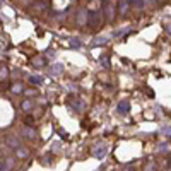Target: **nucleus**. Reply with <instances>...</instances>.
Wrapping results in <instances>:
<instances>
[{"label": "nucleus", "instance_id": "nucleus-10", "mask_svg": "<svg viewBox=\"0 0 171 171\" xmlns=\"http://www.w3.org/2000/svg\"><path fill=\"white\" fill-rule=\"evenodd\" d=\"M31 108H33V101L31 99H24L23 103H21V110H23V111H31Z\"/></svg>", "mask_w": 171, "mask_h": 171}, {"label": "nucleus", "instance_id": "nucleus-24", "mask_svg": "<svg viewBox=\"0 0 171 171\" xmlns=\"http://www.w3.org/2000/svg\"><path fill=\"white\" fill-rule=\"evenodd\" d=\"M9 77V72H7V69L5 67H2L0 69V81H4V79H7Z\"/></svg>", "mask_w": 171, "mask_h": 171}, {"label": "nucleus", "instance_id": "nucleus-3", "mask_svg": "<svg viewBox=\"0 0 171 171\" xmlns=\"http://www.w3.org/2000/svg\"><path fill=\"white\" fill-rule=\"evenodd\" d=\"M103 12H104V17L108 19V21H113V17H115V7L110 2H104L103 4Z\"/></svg>", "mask_w": 171, "mask_h": 171}, {"label": "nucleus", "instance_id": "nucleus-30", "mask_svg": "<svg viewBox=\"0 0 171 171\" xmlns=\"http://www.w3.org/2000/svg\"><path fill=\"white\" fill-rule=\"evenodd\" d=\"M0 5H2V2H0Z\"/></svg>", "mask_w": 171, "mask_h": 171}, {"label": "nucleus", "instance_id": "nucleus-2", "mask_svg": "<svg viewBox=\"0 0 171 171\" xmlns=\"http://www.w3.org/2000/svg\"><path fill=\"white\" fill-rule=\"evenodd\" d=\"M67 104L70 106L72 110H74V111H82V110H84V104H82V101L77 99V98H74V96L67 98Z\"/></svg>", "mask_w": 171, "mask_h": 171}, {"label": "nucleus", "instance_id": "nucleus-25", "mask_svg": "<svg viewBox=\"0 0 171 171\" xmlns=\"http://www.w3.org/2000/svg\"><path fill=\"white\" fill-rule=\"evenodd\" d=\"M24 123H26V127H33V123H34V118L33 116H26V118H24Z\"/></svg>", "mask_w": 171, "mask_h": 171}, {"label": "nucleus", "instance_id": "nucleus-18", "mask_svg": "<svg viewBox=\"0 0 171 171\" xmlns=\"http://www.w3.org/2000/svg\"><path fill=\"white\" fill-rule=\"evenodd\" d=\"M69 45H70L72 48H81L82 43H81L79 40H75V38H70V40H69Z\"/></svg>", "mask_w": 171, "mask_h": 171}, {"label": "nucleus", "instance_id": "nucleus-21", "mask_svg": "<svg viewBox=\"0 0 171 171\" xmlns=\"http://www.w3.org/2000/svg\"><path fill=\"white\" fill-rule=\"evenodd\" d=\"M23 91H24V87L21 84H15L14 87H12V93H14V94H21Z\"/></svg>", "mask_w": 171, "mask_h": 171}, {"label": "nucleus", "instance_id": "nucleus-19", "mask_svg": "<svg viewBox=\"0 0 171 171\" xmlns=\"http://www.w3.org/2000/svg\"><path fill=\"white\" fill-rule=\"evenodd\" d=\"M145 171H156V163H154V161H147V164H145Z\"/></svg>", "mask_w": 171, "mask_h": 171}, {"label": "nucleus", "instance_id": "nucleus-11", "mask_svg": "<svg viewBox=\"0 0 171 171\" xmlns=\"http://www.w3.org/2000/svg\"><path fill=\"white\" fill-rule=\"evenodd\" d=\"M62 70H63V65L56 63V65H53V67L50 69V75H58V74H62Z\"/></svg>", "mask_w": 171, "mask_h": 171}, {"label": "nucleus", "instance_id": "nucleus-16", "mask_svg": "<svg viewBox=\"0 0 171 171\" xmlns=\"http://www.w3.org/2000/svg\"><path fill=\"white\" fill-rule=\"evenodd\" d=\"M118 111L120 113H127V111H128V101H122V103L118 104Z\"/></svg>", "mask_w": 171, "mask_h": 171}, {"label": "nucleus", "instance_id": "nucleus-5", "mask_svg": "<svg viewBox=\"0 0 171 171\" xmlns=\"http://www.w3.org/2000/svg\"><path fill=\"white\" fill-rule=\"evenodd\" d=\"M5 142H7V145L12 149L21 147V140H19L17 137H14V135H7V137H5Z\"/></svg>", "mask_w": 171, "mask_h": 171}, {"label": "nucleus", "instance_id": "nucleus-4", "mask_svg": "<svg viewBox=\"0 0 171 171\" xmlns=\"http://www.w3.org/2000/svg\"><path fill=\"white\" fill-rule=\"evenodd\" d=\"M106 151H108L106 144H98V145H94V147L91 149V152H93L94 157H103L104 154H106Z\"/></svg>", "mask_w": 171, "mask_h": 171}, {"label": "nucleus", "instance_id": "nucleus-12", "mask_svg": "<svg viewBox=\"0 0 171 171\" xmlns=\"http://www.w3.org/2000/svg\"><path fill=\"white\" fill-rule=\"evenodd\" d=\"M29 84H33V86L43 84V77L41 75H29Z\"/></svg>", "mask_w": 171, "mask_h": 171}, {"label": "nucleus", "instance_id": "nucleus-17", "mask_svg": "<svg viewBox=\"0 0 171 171\" xmlns=\"http://www.w3.org/2000/svg\"><path fill=\"white\" fill-rule=\"evenodd\" d=\"M33 65H34V67H43V65H45V58H43V56H38V58H34V60H33Z\"/></svg>", "mask_w": 171, "mask_h": 171}, {"label": "nucleus", "instance_id": "nucleus-26", "mask_svg": "<svg viewBox=\"0 0 171 171\" xmlns=\"http://www.w3.org/2000/svg\"><path fill=\"white\" fill-rule=\"evenodd\" d=\"M58 134H60V137H62V139H69V134L65 130H58Z\"/></svg>", "mask_w": 171, "mask_h": 171}, {"label": "nucleus", "instance_id": "nucleus-27", "mask_svg": "<svg viewBox=\"0 0 171 171\" xmlns=\"http://www.w3.org/2000/svg\"><path fill=\"white\" fill-rule=\"evenodd\" d=\"M46 56H55V50H48V52H46Z\"/></svg>", "mask_w": 171, "mask_h": 171}, {"label": "nucleus", "instance_id": "nucleus-8", "mask_svg": "<svg viewBox=\"0 0 171 171\" xmlns=\"http://www.w3.org/2000/svg\"><path fill=\"white\" fill-rule=\"evenodd\" d=\"M108 40H110V38H106V36H99V38H96V40L91 41V46H101V45H106V43H108Z\"/></svg>", "mask_w": 171, "mask_h": 171}, {"label": "nucleus", "instance_id": "nucleus-29", "mask_svg": "<svg viewBox=\"0 0 171 171\" xmlns=\"http://www.w3.org/2000/svg\"><path fill=\"white\" fill-rule=\"evenodd\" d=\"M125 171H132V168H130V166H128V168H125Z\"/></svg>", "mask_w": 171, "mask_h": 171}, {"label": "nucleus", "instance_id": "nucleus-22", "mask_svg": "<svg viewBox=\"0 0 171 171\" xmlns=\"http://www.w3.org/2000/svg\"><path fill=\"white\" fill-rule=\"evenodd\" d=\"M127 33H130V27H125V29H120V31H116V33H115V36L122 38V36H125Z\"/></svg>", "mask_w": 171, "mask_h": 171}, {"label": "nucleus", "instance_id": "nucleus-13", "mask_svg": "<svg viewBox=\"0 0 171 171\" xmlns=\"http://www.w3.org/2000/svg\"><path fill=\"white\" fill-rule=\"evenodd\" d=\"M33 9L34 10H45V9H48V2H45V0H43V2H36V4L33 5Z\"/></svg>", "mask_w": 171, "mask_h": 171}, {"label": "nucleus", "instance_id": "nucleus-28", "mask_svg": "<svg viewBox=\"0 0 171 171\" xmlns=\"http://www.w3.org/2000/svg\"><path fill=\"white\" fill-rule=\"evenodd\" d=\"M147 2V4H152V0H144V4Z\"/></svg>", "mask_w": 171, "mask_h": 171}, {"label": "nucleus", "instance_id": "nucleus-7", "mask_svg": "<svg viewBox=\"0 0 171 171\" xmlns=\"http://www.w3.org/2000/svg\"><path fill=\"white\" fill-rule=\"evenodd\" d=\"M23 135L27 139H36V130H34L33 127H24L23 128Z\"/></svg>", "mask_w": 171, "mask_h": 171}, {"label": "nucleus", "instance_id": "nucleus-23", "mask_svg": "<svg viewBox=\"0 0 171 171\" xmlns=\"http://www.w3.org/2000/svg\"><path fill=\"white\" fill-rule=\"evenodd\" d=\"M12 168V159H5L4 166H2V171H9Z\"/></svg>", "mask_w": 171, "mask_h": 171}, {"label": "nucleus", "instance_id": "nucleus-9", "mask_svg": "<svg viewBox=\"0 0 171 171\" xmlns=\"http://www.w3.org/2000/svg\"><path fill=\"white\" fill-rule=\"evenodd\" d=\"M86 21H87V10H79V14H77V23H79V24H86Z\"/></svg>", "mask_w": 171, "mask_h": 171}, {"label": "nucleus", "instance_id": "nucleus-1", "mask_svg": "<svg viewBox=\"0 0 171 171\" xmlns=\"http://www.w3.org/2000/svg\"><path fill=\"white\" fill-rule=\"evenodd\" d=\"M87 26H91L93 29H96L99 26V12L98 10H87V21H86Z\"/></svg>", "mask_w": 171, "mask_h": 171}, {"label": "nucleus", "instance_id": "nucleus-6", "mask_svg": "<svg viewBox=\"0 0 171 171\" xmlns=\"http://www.w3.org/2000/svg\"><path fill=\"white\" fill-rule=\"evenodd\" d=\"M128 9H130V0H120V2H118V12H120V15H125L127 12H128Z\"/></svg>", "mask_w": 171, "mask_h": 171}, {"label": "nucleus", "instance_id": "nucleus-14", "mask_svg": "<svg viewBox=\"0 0 171 171\" xmlns=\"http://www.w3.org/2000/svg\"><path fill=\"white\" fill-rule=\"evenodd\" d=\"M130 5H134L135 9H139V10H142L144 9V0H130Z\"/></svg>", "mask_w": 171, "mask_h": 171}, {"label": "nucleus", "instance_id": "nucleus-15", "mask_svg": "<svg viewBox=\"0 0 171 171\" xmlns=\"http://www.w3.org/2000/svg\"><path fill=\"white\" fill-rule=\"evenodd\" d=\"M15 151H17V156L19 157H27V156H29V151H27V149H24V147H17Z\"/></svg>", "mask_w": 171, "mask_h": 171}, {"label": "nucleus", "instance_id": "nucleus-20", "mask_svg": "<svg viewBox=\"0 0 171 171\" xmlns=\"http://www.w3.org/2000/svg\"><path fill=\"white\" fill-rule=\"evenodd\" d=\"M101 67H104V69H108L110 67V58L108 56H101Z\"/></svg>", "mask_w": 171, "mask_h": 171}]
</instances>
